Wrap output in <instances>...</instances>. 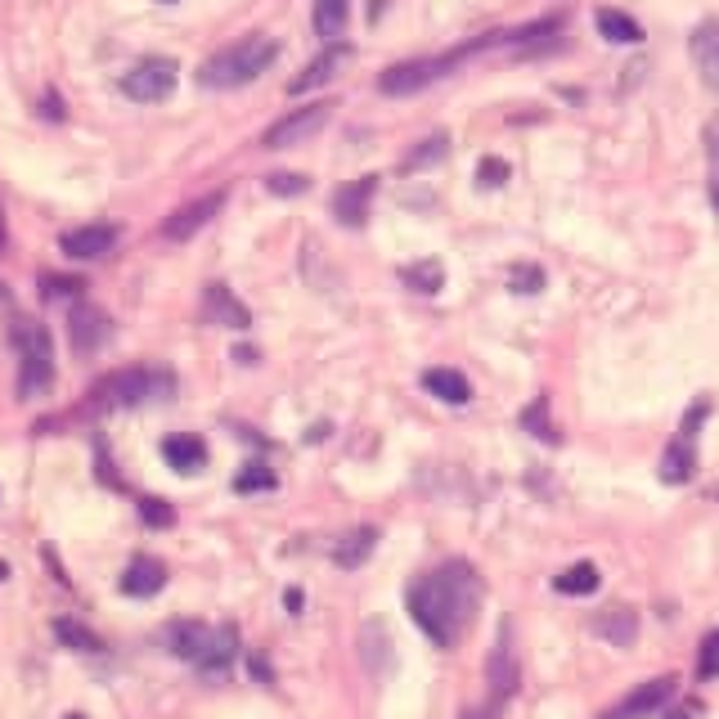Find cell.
Here are the masks:
<instances>
[{
    "mask_svg": "<svg viewBox=\"0 0 719 719\" xmlns=\"http://www.w3.org/2000/svg\"><path fill=\"white\" fill-rule=\"evenodd\" d=\"M234 490H239V495H247V490H275V473L261 468V464H252L247 473L234 477Z\"/></svg>",
    "mask_w": 719,
    "mask_h": 719,
    "instance_id": "cell-34",
    "label": "cell"
},
{
    "mask_svg": "<svg viewBox=\"0 0 719 719\" xmlns=\"http://www.w3.org/2000/svg\"><path fill=\"white\" fill-rule=\"evenodd\" d=\"M140 517L149 521V527H171V521H176L171 504H162V499H140Z\"/></svg>",
    "mask_w": 719,
    "mask_h": 719,
    "instance_id": "cell-38",
    "label": "cell"
},
{
    "mask_svg": "<svg viewBox=\"0 0 719 719\" xmlns=\"http://www.w3.org/2000/svg\"><path fill=\"white\" fill-rule=\"evenodd\" d=\"M692 63H697V73L701 82L719 95V19H706L697 32H692Z\"/></svg>",
    "mask_w": 719,
    "mask_h": 719,
    "instance_id": "cell-16",
    "label": "cell"
},
{
    "mask_svg": "<svg viewBox=\"0 0 719 719\" xmlns=\"http://www.w3.org/2000/svg\"><path fill=\"white\" fill-rule=\"evenodd\" d=\"M445 154H450V136H445V130H436V136H427L419 149H410V158L401 162V171H427V167H436Z\"/></svg>",
    "mask_w": 719,
    "mask_h": 719,
    "instance_id": "cell-29",
    "label": "cell"
},
{
    "mask_svg": "<svg viewBox=\"0 0 719 719\" xmlns=\"http://www.w3.org/2000/svg\"><path fill=\"white\" fill-rule=\"evenodd\" d=\"M517 652H512V630H499V643L490 647V662H486V684H490V706H504L517 692Z\"/></svg>",
    "mask_w": 719,
    "mask_h": 719,
    "instance_id": "cell-11",
    "label": "cell"
},
{
    "mask_svg": "<svg viewBox=\"0 0 719 719\" xmlns=\"http://www.w3.org/2000/svg\"><path fill=\"white\" fill-rule=\"evenodd\" d=\"M423 387L432 391L436 401H445V405H468L473 401V382L459 369H427L423 373Z\"/></svg>",
    "mask_w": 719,
    "mask_h": 719,
    "instance_id": "cell-22",
    "label": "cell"
},
{
    "mask_svg": "<svg viewBox=\"0 0 719 719\" xmlns=\"http://www.w3.org/2000/svg\"><path fill=\"white\" fill-rule=\"evenodd\" d=\"M176 373L171 369H117L91 387V405L95 410H130V405H149V401H171Z\"/></svg>",
    "mask_w": 719,
    "mask_h": 719,
    "instance_id": "cell-4",
    "label": "cell"
},
{
    "mask_svg": "<svg viewBox=\"0 0 719 719\" xmlns=\"http://www.w3.org/2000/svg\"><path fill=\"white\" fill-rule=\"evenodd\" d=\"M508 284H512L517 293H540V288H544V271H540V266H512Z\"/></svg>",
    "mask_w": 719,
    "mask_h": 719,
    "instance_id": "cell-35",
    "label": "cell"
},
{
    "mask_svg": "<svg viewBox=\"0 0 719 719\" xmlns=\"http://www.w3.org/2000/svg\"><path fill=\"white\" fill-rule=\"evenodd\" d=\"M675 675H662V679H647V684H638L630 697H621L612 710H603L599 719H643V715H657L670 697H675Z\"/></svg>",
    "mask_w": 719,
    "mask_h": 719,
    "instance_id": "cell-10",
    "label": "cell"
},
{
    "mask_svg": "<svg viewBox=\"0 0 719 719\" xmlns=\"http://www.w3.org/2000/svg\"><path fill=\"white\" fill-rule=\"evenodd\" d=\"M482 50H499V32L477 36V41H468V45H459V50H450V54H432V59H405V63H391V68L378 77V91H382V95H419V91H427L432 82H441L445 73L459 68L464 59L482 54Z\"/></svg>",
    "mask_w": 719,
    "mask_h": 719,
    "instance_id": "cell-3",
    "label": "cell"
},
{
    "mask_svg": "<svg viewBox=\"0 0 719 719\" xmlns=\"http://www.w3.org/2000/svg\"><path fill=\"white\" fill-rule=\"evenodd\" d=\"M594 634L607 638L612 647H630L638 638V612L634 607H607L594 616Z\"/></svg>",
    "mask_w": 719,
    "mask_h": 719,
    "instance_id": "cell-20",
    "label": "cell"
},
{
    "mask_svg": "<svg viewBox=\"0 0 719 719\" xmlns=\"http://www.w3.org/2000/svg\"><path fill=\"white\" fill-rule=\"evenodd\" d=\"M68 719H82V715H68Z\"/></svg>",
    "mask_w": 719,
    "mask_h": 719,
    "instance_id": "cell-46",
    "label": "cell"
},
{
    "mask_svg": "<svg viewBox=\"0 0 719 719\" xmlns=\"http://www.w3.org/2000/svg\"><path fill=\"white\" fill-rule=\"evenodd\" d=\"M334 108H338V104L319 99V104H306V108L284 113V117H279V121L266 130V136H261V149H293V145H306L310 136H319V130L329 126Z\"/></svg>",
    "mask_w": 719,
    "mask_h": 719,
    "instance_id": "cell-6",
    "label": "cell"
},
{
    "mask_svg": "<svg viewBox=\"0 0 719 719\" xmlns=\"http://www.w3.org/2000/svg\"><path fill=\"white\" fill-rule=\"evenodd\" d=\"M41 113H45V117H63V104H59L54 95H45V108H41Z\"/></svg>",
    "mask_w": 719,
    "mask_h": 719,
    "instance_id": "cell-41",
    "label": "cell"
},
{
    "mask_svg": "<svg viewBox=\"0 0 719 719\" xmlns=\"http://www.w3.org/2000/svg\"><path fill=\"white\" fill-rule=\"evenodd\" d=\"M203 315H208L212 324H221V329H247V324H252L247 306H243L225 284H208V293H203Z\"/></svg>",
    "mask_w": 719,
    "mask_h": 719,
    "instance_id": "cell-17",
    "label": "cell"
},
{
    "mask_svg": "<svg viewBox=\"0 0 719 719\" xmlns=\"http://www.w3.org/2000/svg\"><path fill=\"white\" fill-rule=\"evenodd\" d=\"M221 208H225V189H212V193H203V199H193V203L176 208V212L162 221V239H167V243H184V239H193V234H199V230H203Z\"/></svg>",
    "mask_w": 719,
    "mask_h": 719,
    "instance_id": "cell-8",
    "label": "cell"
},
{
    "mask_svg": "<svg viewBox=\"0 0 719 719\" xmlns=\"http://www.w3.org/2000/svg\"><path fill=\"white\" fill-rule=\"evenodd\" d=\"M162 459H167L176 473H199V468L208 464V445H203V436L180 432V436H167V441H162Z\"/></svg>",
    "mask_w": 719,
    "mask_h": 719,
    "instance_id": "cell-19",
    "label": "cell"
},
{
    "mask_svg": "<svg viewBox=\"0 0 719 719\" xmlns=\"http://www.w3.org/2000/svg\"><path fill=\"white\" fill-rule=\"evenodd\" d=\"M10 243V230H6V208H0V247Z\"/></svg>",
    "mask_w": 719,
    "mask_h": 719,
    "instance_id": "cell-43",
    "label": "cell"
},
{
    "mask_svg": "<svg viewBox=\"0 0 719 719\" xmlns=\"http://www.w3.org/2000/svg\"><path fill=\"white\" fill-rule=\"evenodd\" d=\"M706 162H710V180H706V189H710V203H715V212H719V117H710L706 121Z\"/></svg>",
    "mask_w": 719,
    "mask_h": 719,
    "instance_id": "cell-32",
    "label": "cell"
},
{
    "mask_svg": "<svg viewBox=\"0 0 719 719\" xmlns=\"http://www.w3.org/2000/svg\"><path fill=\"white\" fill-rule=\"evenodd\" d=\"M373 193H378V176H360V180L342 184V189L334 193V216H338L342 225L360 230V225L369 221V203H373Z\"/></svg>",
    "mask_w": 719,
    "mask_h": 719,
    "instance_id": "cell-15",
    "label": "cell"
},
{
    "mask_svg": "<svg viewBox=\"0 0 719 719\" xmlns=\"http://www.w3.org/2000/svg\"><path fill=\"white\" fill-rule=\"evenodd\" d=\"M373 544H378V531H373V527H356V531H347V536L338 540L334 562H338L342 571H356V567H364V558L373 553Z\"/></svg>",
    "mask_w": 719,
    "mask_h": 719,
    "instance_id": "cell-23",
    "label": "cell"
},
{
    "mask_svg": "<svg viewBox=\"0 0 719 719\" xmlns=\"http://www.w3.org/2000/svg\"><path fill=\"white\" fill-rule=\"evenodd\" d=\"M477 180H482L486 189H495V184H504V180H508V162H504V158H486V162L477 167Z\"/></svg>",
    "mask_w": 719,
    "mask_h": 719,
    "instance_id": "cell-39",
    "label": "cell"
},
{
    "mask_svg": "<svg viewBox=\"0 0 719 719\" xmlns=\"http://www.w3.org/2000/svg\"><path fill=\"white\" fill-rule=\"evenodd\" d=\"M599 567L594 562H575V567H567L558 580H553V590L558 594H567V599H584V594H594L599 590Z\"/></svg>",
    "mask_w": 719,
    "mask_h": 719,
    "instance_id": "cell-27",
    "label": "cell"
},
{
    "mask_svg": "<svg viewBox=\"0 0 719 719\" xmlns=\"http://www.w3.org/2000/svg\"><path fill=\"white\" fill-rule=\"evenodd\" d=\"M212 625H203V621H176V625H167V652L171 657H180V662H189V666H199L203 657H208V647H212Z\"/></svg>",
    "mask_w": 719,
    "mask_h": 719,
    "instance_id": "cell-14",
    "label": "cell"
},
{
    "mask_svg": "<svg viewBox=\"0 0 719 719\" xmlns=\"http://www.w3.org/2000/svg\"><path fill=\"white\" fill-rule=\"evenodd\" d=\"M266 189H271V193H284V199H293V193H306V189H310V180L297 176V171H279V176L266 180Z\"/></svg>",
    "mask_w": 719,
    "mask_h": 719,
    "instance_id": "cell-36",
    "label": "cell"
},
{
    "mask_svg": "<svg viewBox=\"0 0 719 719\" xmlns=\"http://www.w3.org/2000/svg\"><path fill=\"white\" fill-rule=\"evenodd\" d=\"M14 351H19V396L23 401H36L50 391L54 382V342L45 334V324L36 319H14Z\"/></svg>",
    "mask_w": 719,
    "mask_h": 719,
    "instance_id": "cell-5",
    "label": "cell"
},
{
    "mask_svg": "<svg viewBox=\"0 0 719 719\" xmlns=\"http://www.w3.org/2000/svg\"><path fill=\"white\" fill-rule=\"evenodd\" d=\"M176 73L180 68L171 59H140L136 68L121 77V95L136 99V104H158V99H167L176 91Z\"/></svg>",
    "mask_w": 719,
    "mask_h": 719,
    "instance_id": "cell-7",
    "label": "cell"
},
{
    "mask_svg": "<svg viewBox=\"0 0 719 719\" xmlns=\"http://www.w3.org/2000/svg\"><path fill=\"white\" fill-rule=\"evenodd\" d=\"M6 575H10V567H6V562H0V580H6Z\"/></svg>",
    "mask_w": 719,
    "mask_h": 719,
    "instance_id": "cell-45",
    "label": "cell"
},
{
    "mask_svg": "<svg viewBox=\"0 0 719 719\" xmlns=\"http://www.w3.org/2000/svg\"><path fill=\"white\" fill-rule=\"evenodd\" d=\"M401 279L414 288V293H441L445 288V271H441V261H419V266H405Z\"/></svg>",
    "mask_w": 719,
    "mask_h": 719,
    "instance_id": "cell-31",
    "label": "cell"
},
{
    "mask_svg": "<svg viewBox=\"0 0 719 719\" xmlns=\"http://www.w3.org/2000/svg\"><path fill=\"white\" fill-rule=\"evenodd\" d=\"M54 638H59L63 647H73V652H104L99 634H95V630H86V625H82V621H73V616H59V621H54Z\"/></svg>",
    "mask_w": 719,
    "mask_h": 719,
    "instance_id": "cell-28",
    "label": "cell"
},
{
    "mask_svg": "<svg viewBox=\"0 0 719 719\" xmlns=\"http://www.w3.org/2000/svg\"><path fill=\"white\" fill-rule=\"evenodd\" d=\"M108 338H113V319H108L99 306H91V302L73 306V315H68V342H73L77 356H95V351H104Z\"/></svg>",
    "mask_w": 719,
    "mask_h": 719,
    "instance_id": "cell-9",
    "label": "cell"
},
{
    "mask_svg": "<svg viewBox=\"0 0 719 719\" xmlns=\"http://www.w3.org/2000/svg\"><path fill=\"white\" fill-rule=\"evenodd\" d=\"M0 306H10V288L6 284H0Z\"/></svg>",
    "mask_w": 719,
    "mask_h": 719,
    "instance_id": "cell-44",
    "label": "cell"
},
{
    "mask_svg": "<svg viewBox=\"0 0 719 719\" xmlns=\"http://www.w3.org/2000/svg\"><path fill=\"white\" fill-rule=\"evenodd\" d=\"M594 28H599V36H607L612 45H638V41H643V28H638L630 14L612 10V6H603V10L594 14Z\"/></svg>",
    "mask_w": 719,
    "mask_h": 719,
    "instance_id": "cell-24",
    "label": "cell"
},
{
    "mask_svg": "<svg viewBox=\"0 0 719 719\" xmlns=\"http://www.w3.org/2000/svg\"><path fill=\"white\" fill-rule=\"evenodd\" d=\"M117 239H121L117 225H82V230H68V234H63L59 247L68 252L73 261H99V256H108V252L117 247Z\"/></svg>",
    "mask_w": 719,
    "mask_h": 719,
    "instance_id": "cell-13",
    "label": "cell"
},
{
    "mask_svg": "<svg viewBox=\"0 0 719 719\" xmlns=\"http://www.w3.org/2000/svg\"><path fill=\"white\" fill-rule=\"evenodd\" d=\"M275 59H279V41L256 32V36H243V41L216 50V54L203 63V68H199V82H203L208 91H239V86L256 82Z\"/></svg>",
    "mask_w": 719,
    "mask_h": 719,
    "instance_id": "cell-2",
    "label": "cell"
},
{
    "mask_svg": "<svg viewBox=\"0 0 719 719\" xmlns=\"http://www.w3.org/2000/svg\"><path fill=\"white\" fill-rule=\"evenodd\" d=\"M692 473H697V454H692V441H675L666 454H662V482H670V486H684V482H692Z\"/></svg>",
    "mask_w": 719,
    "mask_h": 719,
    "instance_id": "cell-25",
    "label": "cell"
},
{
    "mask_svg": "<svg viewBox=\"0 0 719 719\" xmlns=\"http://www.w3.org/2000/svg\"><path fill=\"white\" fill-rule=\"evenodd\" d=\"M347 63H351V45H342V41H334L329 50H324L319 59H310L306 63V68L288 82V95H306V91H319V86H329L342 68H347Z\"/></svg>",
    "mask_w": 719,
    "mask_h": 719,
    "instance_id": "cell-12",
    "label": "cell"
},
{
    "mask_svg": "<svg viewBox=\"0 0 719 719\" xmlns=\"http://www.w3.org/2000/svg\"><path fill=\"white\" fill-rule=\"evenodd\" d=\"M234 657H239V630H234V625H221V630L212 634V647H208V657L199 662V670H203L208 679H225L230 666H234Z\"/></svg>",
    "mask_w": 719,
    "mask_h": 719,
    "instance_id": "cell-21",
    "label": "cell"
},
{
    "mask_svg": "<svg viewBox=\"0 0 719 719\" xmlns=\"http://www.w3.org/2000/svg\"><path fill=\"white\" fill-rule=\"evenodd\" d=\"M715 675H719V630L701 638V657H697V679H715Z\"/></svg>",
    "mask_w": 719,
    "mask_h": 719,
    "instance_id": "cell-33",
    "label": "cell"
},
{
    "mask_svg": "<svg viewBox=\"0 0 719 719\" xmlns=\"http://www.w3.org/2000/svg\"><path fill=\"white\" fill-rule=\"evenodd\" d=\"M521 427H527L531 436H540V441H549V445L562 441L558 427H553V419H549V396H536L527 410H521Z\"/></svg>",
    "mask_w": 719,
    "mask_h": 719,
    "instance_id": "cell-30",
    "label": "cell"
},
{
    "mask_svg": "<svg viewBox=\"0 0 719 719\" xmlns=\"http://www.w3.org/2000/svg\"><path fill=\"white\" fill-rule=\"evenodd\" d=\"M162 584H167V567L158 558H136L121 571V594H130V599H154Z\"/></svg>",
    "mask_w": 719,
    "mask_h": 719,
    "instance_id": "cell-18",
    "label": "cell"
},
{
    "mask_svg": "<svg viewBox=\"0 0 719 719\" xmlns=\"http://www.w3.org/2000/svg\"><path fill=\"white\" fill-rule=\"evenodd\" d=\"M477 607H482V575L459 558L441 562L436 571L419 575V584H410V616L436 647L459 643L473 630Z\"/></svg>",
    "mask_w": 719,
    "mask_h": 719,
    "instance_id": "cell-1",
    "label": "cell"
},
{
    "mask_svg": "<svg viewBox=\"0 0 719 719\" xmlns=\"http://www.w3.org/2000/svg\"><path fill=\"white\" fill-rule=\"evenodd\" d=\"M697 715H701V706H697V701H688V706H679V710H670L666 719H697Z\"/></svg>",
    "mask_w": 719,
    "mask_h": 719,
    "instance_id": "cell-40",
    "label": "cell"
},
{
    "mask_svg": "<svg viewBox=\"0 0 719 719\" xmlns=\"http://www.w3.org/2000/svg\"><path fill=\"white\" fill-rule=\"evenodd\" d=\"M347 19H351V0H315V32L329 45L347 32Z\"/></svg>",
    "mask_w": 719,
    "mask_h": 719,
    "instance_id": "cell-26",
    "label": "cell"
},
{
    "mask_svg": "<svg viewBox=\"0 0 719 719\" xmlns=\"http://www.w3.org/2000/svg\"><path fill=\"white\" fill-rule=\"evenodd\" d=\"M41 288H45V297H50V302H59V297H82V288H86V284H82V279H63V275H45V279H41Z\"/></svg>",
    "mask_w": 719,
    "mask_h": 719,
    "instance_id": "cell-37",
    "label": "cell"
},
{
    "mask_svg": "<svg viewBox=\"0 0 719 719\" xmlns=\"http://www.w3.org/2000/svg\"><path fill=\"white\" fill-rule=\"evenodd\" d=\"M284 603H288V612H302V594H297V590H288V599H284Z\"/></svg>",
    "mask_w": 719,
    "mask_h": 719,
    "instance_id": "cell-42",
    "label": "cell"
}]
</instances>
